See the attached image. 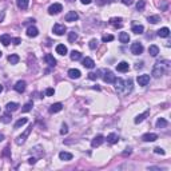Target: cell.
Masks as SVG:
<instances>
[{
    "label": "cell",
    "mask_w": 171,
    "mask_h": 171,
    "mask_svg": "<svg viewBox=\"0 0 171 171\" xmlns=\"http://www.w3.org/2000/svg\"><path fill=\"white\" fill-rule=\"evenodd\" d=\"M115 90H116L118 94H122V95H127L132 91V82L128 79V80H123V79H116L115 80Z\"/></svg>",
    "instance_id": "obj_1"
},
{
    "label": "cell",
    "mask_w": 171,
    "mask_h": 171,
    "mask_svg": "<svg viewBox=\"0 0 171 171\" xmlns=\"http://www.w3.org/2000/svg\"><path fill=\"white\" fill-rule=\"evenodd\" d=\"M163 74H164V67L160 64V62H158L156 66L152 68V76L156 79H159L160 76H163Z\"/></svg>",
    "instance_id": "obj_2"
},
{
    "label": "cell",
    "mask_w": 171,
    "mask_h": 171,
    "mask_svg": "<svg viewBox=\"0 0 171 171\" xmlns=\"http://www.w3.org/2000/svg\"><path fill=\"white\" fill-rule=\"evenodd\" d=\"M62 11H63V5L60 3H54L48 8V13H50V15H58V13H60Z\"/></svg>",
    "instance_id": "obj_3"
},
{
    "label": "cell",
    "mask_w": 171,
    "mask_h": 171,
    "mask_svg": "<svg viewBox=\"0 0 171 171\" xmlns=\"http://www.w3.org/2000/svg\"><path fill=\"white\" fill-rule=\"evenodd\" d=\"M131 52L134 55H140L143 52V44L139 42H134L131 44Z\"/></svg>",
    "instance_id": "obj_4"
},
{
    "label": "cell",
    "mask_w": 171,
    "mask_h": 171,
    "mask_svg": "<svg viewBox=\"0 0 171 171\" xmlns=\"http://www.w3.org/2000/svg\"><path fill=\"white\" fill-rule=\"evenodd\" d=\"M31 131H32V126L30 128H27V130H26V131H24L20 136L16 138V144H19V146H20V144H23L24 142H26V139H27V136L31 134Z\"/></svg>",
    "instance_id": "obj_5"
},
{
    "label": "cell",
    "mask_w": 171,
    "mask_h": 171,
    "mask_svg": "<svg viewBox=\"0 0 171 171\" xmlns=\"http://www.w3.org/2000/svg\"><path fill=\"white\" fill-rule=\"evenodd\" d=\"M52 31H54L55 35L62 36V35H64V32L67 31V28H66V26H64V24H59L58 23V24H55V26H54Z\"/></svg>",
    "instance_id": "obj_6"
},
{
    "label": "cell",
    "mask_w": 171,
    "mask_h": 171,
    "mask_svg": "<svg viewBox=\"0 0 171 171\" xmlns=\"http://www.w3.org/2000/svg\"><path fill=\"white\" fill-rule=\"evenodd\" d=\"M103 80H104L106 83H115V80H116V76L111 72V71H106L104 75H103Z\"/></svg>",
    "instance_id": "obj_7"
},
{
    "label": "cell",
    "mask_w": 171,
    "mask_h": 171,
    "mask_svg": "<svg viewBox=\"0 0 171 171\" xmlns=\"http://www.w3.org/2000/svg\"><path fill=\"white\" fill-rule=\"evenodd\" d=\"M26 87H27V83L24 82V80H19V82H16V84L13 86L15 91L16 92H19V94L24 92V91H26Z\"/></svg>",
    "instance_id": "obj_8"
},
{
    "label": "cell",
    "mask_w": 171,
    "mask_h": 171,
    "mask_svg": "<svg viewBox=\"0 0 171 171\" xmlns=\"http://www.w3.org/2000/svg\"><path fill=\"white\" fill-rule=\"evenodd\" d=\"M142 139H143V142H155L158 139V135L154 132H148V134H144L142 136Z\"/></svg>",
    "instance_id": "obj_9"
},
{
    "label": "cell",
    "mask_w": 171,
    "mask_h": 171,
    "mask_svg": "<svg viewBox=\"0 0 171 171\" xmlns=\"http://www.w3.org/2000/svg\"><path fill=\"white\" fill-rule=\"evenodd\" d=\"M103 142H104V136L103 135H96L92 139V142H91V146H92V147H99Z\"/></svg>",
    "instance_id": "obj_10"
},
{
    "label": "cell",
    "mask_w": 171,
    "mask_h": 171,
    "mask_svg": "<svg viewBox=\"0 0 171 171\" xmlns=\"http://www.w3.org/2000/svg\"><path fill=\"white\" fill-rule=\"evenodd\" d=\"M136 80H138L139 86H147L150 83V75H139Z\"/></svg>",
    "instance_id": "obj_11"
},
{
    "label": "cell",
    "mask_w": 171,
    "mask_h": 171,
    "mask_svg": "<svg viewBox=\"0 0 171 171\" xmlns=\"http://www.w3.org/2000/svg\"><path fill=\"white\" fill-rule=\"evenodd\" d=\"M38 35H39V30H38L35 26H31V27L27 28V36H30V38H36Z\"/></svg>",
    "instance_id": "obj_12"
},
{
    "label": "cell",
    "mask_w": 171,
    "mask_h": 171,
    "mask_svg": "<svg viewBox=\"0 0 171 171\" xmlns=\"http://www.w3.org/2000/svg\"><path fill=\"white\" fill-rule=\"evenodd\" d=\"M64 19H66V22H75V20L79 19V15L75 11H70L66 16H64Z\"/></svg>",
    "instance_id": "obj_13"
},
{
    "label": "cell",
    "mask_w": 171,
    "mask_h": 171,
    "mask_svg": "<svg viewBox=\"0 0 171 171\" xmlns=\"http://www.w3.org/2000/svg\"><path fill=\"white\" fill-rule=\"evenodd\" d=\"M11 121H12V116H11V114H9V111H7V112L3 114V115H0V122L4 123V125L11 123Z\"/></svg>",
    "instance_id": "obj_14"
},
{
    "label": "cell",
    "mask_w": 171,
    "mask_h": 171,
    "mask_svg": "<svg viewBox=\"0 0 171 171\" xmlns=\"http://www.w3.org/2000/svg\"><path fill=\"white\" fill-rule=\"evenodd\" d=\"M148 115H150V110H146V111H144L143 114H140V115H138V116L135 118V123L136 125H139V123H142V122L144 121V119H146V118L148 116Z\"/></svg>",
    "instance_id": "obj_15"
},
{
    "label": "cell",
    "mask_w": 171,
    "mask_h": 171,
    "mask_svg": "<svg viewBox=\"0 0 171 171\" xmlns=\"http://www.w3.org/2000/svg\"><path fill=\"white\" fill-rule=\"evenodd\" d=\"M44 60H46V63L48 64V66H51V67L56 66V59H55L51 54H47L46 56H44Z\"/></svg>",
    "instance_id": "obj_16"
},
{
    "label": "cell",
    "mask_w": 171,
    "mask_h": 171,
    "mask_svg": "<svg viewBox=\"0 0 171 171\" xmlns=\"http://www.w3.org/2000/svg\"><path fill=\"white\" fill-rule=\"evenodd\" d=\"M82 64L86 67V68H90V70L95 67V62H94L91 58H84L83 59V62H82Z\"/></svg>",
    "instance_id": "obj_17"
},
{
    "label": "cell",
    "mask_w": 171,
    "mask_h": 171,
    "mask_svg": "<svg viewBox=\"0 0 171 171\" xmlns=\"http://www.w3.org/2000/svg\"><path fill=\"white\" fill-rule=\"evenodd\" d=\"M116 70L119 71V72H127V71L130 70V66H128L127 62H121L116 66Z\"/></svg>",
    "instance_id": "obj_18"
},
{
    "label": "cell",
    "mask_w": 171,
    "mask_h": 171,
    "mask_svg": "<svg viewBox=\"0 0 171 171\" xmlns=\"http://www.w3.org/2000/svg\"><path fill=\"white\" fill-rule=\"evenodd\" d=\"M118 140H119V136H118L115 132H111V134H108V135H107V142H108L110 144L118 143Z\"/></svg>",
    "instance_id": "obj_19"
},
{
    "label": "cell",
    "mask_w": 171,
    "mask_h": 171,
    "mask_svg": "<svg viewBox=\"0 0 171 171\" xmlns=\"http://www.w3.org/2000/svg\"><path fill=\"white\" fill-rule=\"evenodd\" d=\"M80 71L76 70V68H71V70H68V76H70L71 79H79L80 78Z\"/></svg>",
    "instance_id": "obj_20"
},
{
    "label": "cell",
    "mask_w": 171,
    "mask_h": 171,
    "mask_svg": "<svg viewBox=\"0 0 171 171\" xmlns=\"http://www.w3.org/2000/svg\"><path fill=\"white\" fill-rule=\"evenodd\" d=\"M59 158H60V160H71L74 158V155H72L71 152L62 151V152H59Z\"/></svg>",
    "instance_id": "obj_21"
},
{
    "label": "cell",
    "mask_w": 171,
    "mask_h": 171,
    "mask_svg": "<svg viewBox=\"0 0 171 171\" xmlns=\"http://www.w3.org/2000/svg\"><path fill=\"white\" fill-rule=\"evenodd\" d=\"M11 36L8 35V34H4V35H1L0 36V43H1V44H3V46H5L7 47L8 44H9V43H11Z\"/></svg>",
    "instance_id": "obj_22"
},
{
    "label": "cell",
    "mask_w": 171,
    "mask_h": 171,
    "mask_svg": "<svg viewBox=\"0 0 171 171\" xmlns=\"http://www.w3.org/2000/svg\"><path fill=\"white\" fill-rule=\"evenodd\" d=\"M62 108H63L62 103H54V104L50 107V112H52V114L59 112V111H62Z\"/></svg>",
    "instance_id": "obj_23"
},
{
    "label": "cell",
    "mask_w": 171,
    "mask_h": 171,
    "mask_svg": "<svg viewBox=\"0 0 171 171\" xmlns=\"http://www.w3.org/2000/svg\"><path fill=\"white\" fill-rule=\"evenodd\" d=\"M143 31H144L143 26H140V24H134V26H132V32H134V34H136V35L143 34Z\"/></svg>",
    "instance_id": "obj_24"
},
{
    "label": "cell",
    "mask_w": 171,
    "mask_h": 171,
    "mask_svg": "<svg viewBox=\"0 0 171 171\" xmlns=\"http://www.w3.org/2000/svg\"><path fill=\"white\" fill-rule=\"evenodd\" d=\"M119 40H121V43H123V44H127V43L130 42V35H128L127 32H121V34H119Z\"/></svg>",
    "instance_id": "obj_25"
},
{
    "label": "cell",
    "mask_w": 171,
    "mask_h": 171,
    "mask_svg": "<svg viewBox=\"0 0 171 171\" xmlns=\"http://www.w3.org/2000/svg\"><path fill=\"white\" fill-rule=\"evenodd\" d=\"M168 35H170V30L167 27L160 28L159 31H158V36L159 38H168Z\"/></svg>",
    "instance_id": "obj_26"
},
{
    "label": "cell",
    "mask_w": 171,
    "mask_h": 171,
    "mask_svg": "<svg viewBox=\"0 0 171 171\" xmlns=\"http://www.w3.org/2000/svg\"><path fill=\"white\" fill-rule=\"evenodd\" d=\"M148 54L151 55V56H158V54H159V48H158V46L152 44V46L148 47Z\"/></svg>",
    "instance_id": "obj_27"
},
{
    "label": "cell",
    "mask_w": 171,
    "mask_h": 171,
    "mask_svg": "<svg viewBox=\"0 0 171 171\" xmlns=\"http://www.w3.org/2000/svg\"><path fill=\"white\" fill-rule=\"evenodd\" d=\"M110 24L114 26V27H122V18H111Z\"/></svg>",
    "instance_id": "obj_28"
},
{
    "label": "cell",
    "mask_w": 171,
    "mask_h": 171,
    "mask_svg": "<svg viewBox=\"0 0 171 171\" xmlns=\"http://www.w3.org/2000/svg\"><path fill=\"white\" fill-rule=\"evenodd\" d=\"M5 108H7V111H9V112H13V111H16V110L19 108V104L15 103V102H11V103H8V104L5 106Z\"/></svg>",
    "instance_id": "obj_29"
},
{
    "label": "cell",
    "mask_w": 171,
    "mask_h": 171,
    "mask_svg": "<svg viewBox=\"0 0 171 171\" xmlns=\"http://www.w3.org/2000/svg\"><path fill=\"white\" fill-rule=\"evenodd\" d=\"M167 121H166V119H164V118H159V119H158V121H156V127L158 128H166L167 127Z\"/></svg>",
    "instance_id": "obj_30"
},
{
    "label": "cell",
    "mask_w": 171,
    "mask_h": 171,
    "mask_svg": "<svg viewBox=\"0 0 171 171\" xmlns=\"http://www.w3.org/2000/svg\"><path fill=\"white\" fill-rule=\"evenodd\" d=\"M28 0H16V4H18V7L20 8V9H27L28 8Z\"/></svg>",
    "instance_id": "obj_31"
},
{
    "label": "cell",
    "mask_w": 171,
    "mask_h": 171,
    "mask_svg": "<svg viewBox=\"0 0 171 171\" xmlns=\"http://www.w3.org/2000/svg\"><path fill=\"white\" fill-rule=\"evenodd\" d=\"M56 52L59 55H66L67 54V47L64 44H58L56 46Z\"/></svg>",
    "instance_id": "obj_32"
},
{
    "label": "cell",
    "mask_w": 171,
    "mask_h": 171,
    "mask_svg": "<svg viewBox=\"0 0 171 171\" xmlns=\"http://www.w3.org/2000/svg\"><path fill=\"white\" fill-rule=\"evenodd\" d=\"M19 60H20V58L18 56V55H15V54H12V55H9V56H8V62L11 63V64H18V63H19Z\"/></svg>",
    "instance_id": "obj_33"
},
{
    "label": "cell",
    "mask_w": 171,
    "mask_h": 171,
    "mask_svg": "<svg viewBox=\"0 0 171 171\" xmlns=\"http://www.w3.org/2000/svg\"><path fill=\"white\" fill-rule=\"evenodd\" d=\"M70 58H71V60H75V62H76V60H79V59L82 58V54H80V52H79V51H72V52H71L70 54Z\"/></svg>",
    "instance_id": "obj_34"
},
{
    "label": "cell",
    "mask_w": 171,
    "mask_h": 171,
    "mask_svg": "<svg viewBox=\"0 0 171 171\" xmlns=\"http://www.w3.org/2000/svg\"><path fill=\"white\" fill-rule=\"evenodd\" d=\"M148 23H151V24H156V23H159L160 22V16L159 15H152V16H148Z\"/></svg>",
    "instance_id": "obj_35"
},
{
    "label": "cell",
    "mask_w": 171,
    "mask_h": 171,
    "mask_svg": "<svg viewBox=\"0 0 171 171\" xmlns=\"http://www.w3.org/2000/svg\"><path fill=\"white\" fill-rule=\"evenodd\" d=\"M27 122H28V119H27V118H20L19 121H18V122H16V123H15V126H13V127H15V128H20V127H22V126H24V125H26Z\"/></svg>",
    "instance_id": "obj_36"
},
{
    "label": "cell",
    "mask_w": 171,
    "mask_h": 171,
    "mask_svg": "<svg viewBox=\"0 0 171 171\" xmlns=\"http://www.w3.org/2000/svg\"><path fill=\"white\" fill-rule=\"evenodd\" d=\"M76 39H78V34H76L75 31H72V32L68 34V42H70V43H74Z\"/></svg>",
    "instance_id": "obj_37"
},
{
    "label": "cell",
    "mask_w": 171,
    "mask_h": 171,
    "mask_svg": "<svg viewBox=\"0 0 171 171\" xmlns=\"http://www.w3.org/2000/svg\"><path fill=\"white\" fill-rule=\"evenodd\" d=\"M144 7H146V1H144V0H139V1L136 3V9H138V11H143Z\"/></svg>",
    "instance_id": "obj_38"
},
{
    "label": "cell",
    "mask_w": 171,
    "mask_h": 171,
    "mask_svg": "<svg viewBox=\"0 0 171 171\" xmlns=\"http://www.w3.org/2000/svg\"><path fill=\"white\" fill-rule=\"evenodd\" d=\"M88 47L91 48V50H95L98 47V40L96 39H91L90 40V43H88Z\"/></svg>",
    "instance_id": "obj_39"
},
{
    "label": "cell",
    "mask_w": 171,
    "mask_h": 171,
    "mask_svg": "<svg viewBox=\"0 0 171 171\" xmlns=\"http://www.w3.org/2000/svg\"><path fill=\"white\" fill-rule=\"evenodd\" d=\"M31 110H32V103H26V104L23 106L22 111H23V112H28V111H31Z\"/></svg>",
    "instance_id": "obj_40"
},
{
    "label": "cell",
    "mask_w": 171,
    "mask_h": 171,
    "mask_svg": "<svg viewBox=\"0 0 171 171\" xmlns=\"http://www.w3.org/2000/svg\"><path fill=\"white\" fill-rule=\"evenodd\" d=\"M98 78H99V72H90L88 74V79H91V80H96Z\"/></svg>",
    "instance_id": "obj_41"
},
{
    "label": "cell",
    "mask_w": 171,
    "mask_h": 171,
    "mask_svg": "<svg viewBox=\"0 0 171 171\" xmlns=\"http://www.w3.org/2000/svg\"><path fill=\"white\" fill-rule=\"evenodd\" d=\"M1 156H7V158H11V151H9V148L5 147L1 152Z\"/></svg>",
    "instance_id": "obj_42"
},
{
    "label": "cell",
    "mask_w": 171,
    "mask_h": 171,
    "mask_svg": "<svg viewBox=\"0 0 171 171\" xmlns=\"http://www.w3.org/2000/svg\"><path fill=\"white\" fill-rule=\"evenodd\" d=\"M102 40H103L104 43H107V42H112V40H114V36H112V35H104L103 38H102Z\"/></svg>",
    "instance_id": "obj_43"
},
{
    "label": "cell",
    "mask_w": 171,
    "mask_h": 171,
    "mask_svg": "<svg viewBox=\"0 0 171 171\" xmlns=\"http://www.w3.org/2000/svg\"><path fill=\"white\" fill-rule=\"evenodd\" d=\"M154 152H155V154H159V155H164V154H166L162 147H155L154 148Z\"/></svg>",
    "instance_id": "obj_44"
},
{
    "label": "cell",
    "mask_w": 171,
    "mask_h": 171,
    "mask_svg": "<svg viewBox=\"0 0 171 171\" xmlns=\"http://www.w3.org/2000/svg\"><path fill=\"white\" fill-rule=\"evenodd\" d=\"M114 0H98V4L99 5H104V4H110V3H112Z\"/></svg>",
    "instance_id": "obj_45"
},
{
    "label": "cell",
    "mask_w": 171,
    "mask_h": 171,
    "mask_svg": "<svg viewBox=\"0 0 171 171\" xmlns=\"http://www.w3.org/2000/svg\"><path fill=\"white\" fill-rule=\"evenodd\" d=\"M54 94H55V90L54 88H47L46 90V95H47V96H52Z\"/></svg>",
    "instance_id": "obj_46"
},
{
    "label": "cell",
    "mask_w": 171,
    "mask_h": 171,
    "mask_svg": "<svg viewBox=\"0 0 171 171\" xmlns=\"http://www.w3.org/2000/svg\"><path fill=\"white\" fill-rule=\"evenodd\" d=\"M67 132H68V128H67V125H63V126H62V130H60V134H62V135H66Z\"/></svg>",
    "instance_id": "obj_47"
},
{
    "label": "cell",
    "mask_w": 171,
    "mask_h": 171,
    "mask_svg": "<svg viewBox=\"0 0 171 171\" xmlns=\"http://www.w3.org/2000/svg\"><path fill=\"white\" fill-rule=\"evenodd\" d=\"M11 42L13 43L15 46H18V44H20V43H22V39H20V38H13V39L11 40Z\"/></svg>",
    "instance_id": "obj_48"
},
{
    "label": "cell",
    "mask_w": 171,
    "mask_h": 171,
    "mask_svg": "<svg viewBox=\"0 0 171 171\" xmlns=\"http://www.w3.org/2000/svg\"><path fill=\"white\" fill-rule=\"evenodd\" d=\"M122 3L125 4V5H131L134 3V0H122Z\"/></svg>",
    "instance_id": "obj_49"
},
{
    "label": "cell",
    "mask_w": 171,
    "mask_h": 171,
    "mask_svg": "<svg viewBox=\"0 0 171 171\" xmlns=\"http://www.w3.org/2000/svg\"><path fill=\"white\" fill-rule=\"evenodd\" d=\"M28 163H30V164H35V163H36V158H35V156H32V158H28Z\"/></svg>",
    "instance_id": "obj_50"
},
{
    "label": "cell",
    "mask_w": 171,
    "mask_h": 171,
    "mask_svg": "<svg viewBox=\"0 0 171 171\" xmlns=\"http://www.w3.org/2000/svg\"><path fill=\"white\" fill-rule=\"evenodd\" d=\"M131 148H126V151L123 152V156H127V155H130V154H131Z\"/></svg>",
    "instance_id": "obj_51"
},
{
    "label": "cell",
    "mask_w": 171,
    "mask_h": 171,
    "mask_svg": "<svg viewBox=\"0 0 171 171\" xmlns=\"http://www.w3.org/2000/svg\"><path fill=\"white\" fill-rule=\"evenodd\" d=\"M34 24V23H35V19H28L27 20V22H24V24Z\"/></svg>",
    "instance_id": "obj_52"
},
{
    "label": "cell",
    "mask_w": 171,
    "mask_h": 171,
    "mask_svg": "<svg viewBox=\"0 0 171 171\" xmlns=\"http://www.w3.org/2000/svg\"><path fill=\"white\" fill-rule=\"evenodd\" d=\"M80 1H82L83 4H90L91 1H92V0H80Z\"/></svg>",
    "instance_id": "obj_53"
},
{
    "label": "cell",
    "mask_w": 171,
    "mask_h": 171,
    "mask_svg": "<svg viewBox=\"0 0 171 171\" xmlns=\"http://www.w3.org/2000/svg\"><path fill=\"white\" fill-rule=\"evenodd\" d=\"M142 67H143V63H138V64H136V70H139Z\"/></svg>",
    "instance_id": "obj_54"
},
{
    "label": "cell",
    "mask_w": 171,
    "mask_h": 171,
    "mask_svg": "<svg viewBox=\"0 0 171 171\" xmlns=\"http://www.w3.org/2000/svg\"><path fill=\"white\" fill-rule=\"evenodd\" d=\"M3 19H4V12H1L0 13V22H3Z\"/></svg>",
    "instance_id": "obj_55"
},
{
    "label": "cell",
    "mask_w": 171,
    "mask_h": 171,
    "mask_svg": "<svg viewBox=\"0 0 171 171\" xmlns=\"http://www.w3.org/2000/svg\"><path fill=\"white\" fill-rule=\"evenodd\" d=\"M3 139H4V135H0V142H1Z\"/></svg>",
    "instance_id": "obj_56"
},
{
    "label": "cell",
    "mask_w": 171,
    "mask_h": 171,
    "mask_svg": "<svg viewBox=\"0 0 171 171\" xmlns=\"http://www.w3.org/2000/svg\"><path fill=\"white\" fill-rule=\"evenodd\" d=\"M1 91H3V86L0 84V94H1Z\"/></svg>",
    "instance_id": "obj_57"
},
{
    "label": "cell",
    "mask_w": 171,
    "mask_h": 171,
    "mask_svg": "<svg viewBox=\"0 0 171 171\" xmlns=\"http://www.w3.org/2000/svg\"><path fill=\"white\" fill-rule=\"evenodd\" d=\"M1 55H3V52H1V51H0V58H1Z\"/></svg>",
    "instance_id": "obj_58"
},
{
    "label": "cell",
    "mask_w": 171,
    "mask_h": 171,
    "mask_svg": "<svg viewBox=\"0 0 171 171\" xmlns=\"http://www.w3.org/2000/svg\"><path fill=\"white\" fill-rule=\"evenodd\" d=\"M67 1H74V0H67Z\"/></svg>",
    "instance_id": "obj_59"
}]
</instances>
